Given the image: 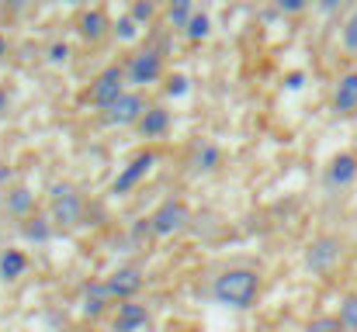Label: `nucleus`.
Returning a JSON list of instances; mask_svg holds the SVG:
<instances>
[{
    "mask_svg": "<svg viewBox=\"0 0 357 332\" xmlns=\"http://www.w3.org/2000/svg\"><path fill=\"white\" fill-rule=\"evenodd\" d=\"M167 125H170V114L160 108H149L142 118H139V132L146 135V139H153V135H163L167 132Z\"/></svg>",
    "mask_w": 357,
    "mask_h": 332,
    "instance_id": "f8f14e48",
    "label": "nucleus"
},
{
    "mask_svg": "<svg viewBox=\"0 0 357 332\" xmlns=\"http://www.w3.org/2000/svg\"><path fill=\"white\" fill-rule=\"evenodd\" d=\"M160 70H163V63H160L156 52H139V56L132 59V66H128V80H132L135 87H142V84H153V80L160 77Z\"/></svg>",
    "mask_w": 357,
    "mask_h": 332,
    "instance_id": "20e7f679",
    "label": "nucleus"
},
{
    "mask_svg": "<svg viewBox=\"0 0 357 332\" xmlns=\"http://www.w3.org/2000/svg\"><path fill=\"white\" fill-rule=\"evenodd\" d=\"M77 215H80V205H77L73 191H70V187H59V191H56V219L77 221Z\"/></svg>",
    "mask_w": 357,
    "mask_h": 332,
    "instance_id": "ddd939ff",
    "label": "nucleus"
},
{
    "mask_svg": "<svg viewBox=\"0 0 357 332\" xmlns=\"http://www.w3.org/2000/svg\"><path fill=\"white\" fill-rule=\"evenodd\" d=\"M146 319H149V312H146V305H121L119 308V322H115V332H135L139 326H146Z\"/></svg>",
    "mask_w": 357,
    "mask_h": 332,
    "instance_id": "1a4fd4ad",
    "label": "nucleus"
},
{
    "mask_svg": "<svg viewBox=\"0 0 357 332\" xmlns=\"http://www.w3.org/2000/svg\"><path fill=\"white\" fill-rule=\"evenodd\" d=\"M70 3H77V0H70Z\"/></svg>",
    "mask_w": 357,
    "mask_h": 332,
    "instance_id": "2f4dec72",
    "label": "nucleus"
},
{
    "mask_svg": "<svg viewBox=\"0 0 357 332\" xmlns=\"http://www.w3.org/2000/svg\"><path fill=\"white\" fill-rule=\"evenodd\" d=\"M195 14H191V0H170V21L181 28V24H188Z\"/></svg>",
    "mask_w": 357,
    "mask_h": 332,
    "instance_id": "2eb2a0df",
    "label": "nucleus"
},
{
    "mask_svg": "<svg viewBox=\"0 0 357 332\" xmlns=\"http://www.w3.org/2000/svg\"><path fill=\"white\" fill-rule=\"evenodd\" d=\"M121 94H125V90H121V73L119 70H105L101 80H98L94 90H91V101H94L98 108H112Z\"/></svg>",
    "mask_w": 357,
    "mask_h": 332,
    "instance_id": "7ed1b4c3",
    "label": "nucleus"
},
{
    "mask_svg": "<svg viewBox=\"0 0 357 332\" xmlns=\"http://www.w3.org/2000/svg\"><path fill=\"white\" fill-rule=\"evenodd\" d=\"M28 201H31V198H28L24 191H17V194H14V201H10V208H14V212H24V208H28Z\"/></svg>",
    "mask_w": 357,
    "mask_h": 332,
    "instance_id": "a878e982",
    "label": "nucleus"
},
{
    "mask_svg": "<svg viewBox=\"0 0 357 332\" xmlns=\"http://www.w3.org/2000/svg\"><path fill=\"white\" fill-rule=\"evenodd\" d=\"M257 291H260V280L253 270H226L212 287L215 301L229 308H250L257 301Z\"/></svg>",
    "mask_w": 357,
    "mask_h": 332,
    "instance_id": "f257e3e1",
    "label": "nucleus"
},
{
    "mask_svg": "<svg viewBox=\"0 0 357 332\" xmlns=\"http://www.w3.org/2000/svg\"><path fill=\"white\" fill-rule=\"evenodd\" d=\"M28 235H31V239H38V242H42V239H45V235H49V225H45V221H35V225H28Z\"/></svg>",
    "mask_w": 357,
    "mask_h": 332,
    "instance_id": "393cba45",
    "label": "nucleus"
},
{
    "mask_svg": "<svg viewBox=\"0 0 357 332\" xmlns=\"http://www.w3.org/2000/svg\"><path fill=\"white\" fill-rule=\"evenodd\" d=\"M132 17H135V21H149V17H153V3H149V0H139V3L132 7Z\"/></svg>",
    "mask_w": 357,
    "mask_h": 332,
    "instance_id": "4be33fe9",
    "label": "nucleus"
},
{
    "mask_svg": "<svg viewBox=\"0 0 357 332\" xmlns=\"http://www.w3.org/2000/svg\"><path fill=\"white\" fill-rule=\"evenodd\" d=\"M80 31L87 35V38H98L101 31H105V17L94 10V14H84V21H80Z\"/></svg>",
    "mask_w": 357,
    "mask_h": 332,
    "instance_id": "f3484780",
    "label": "nucleus"
},
{
    "mask_svg": "<svg viewBox=\"0 0 357 332\" xmlns=\"http://www.w3.org/2000/svg\"><path fill=\"white\" fill-rule=\"evenodd\" d=\"M135 31H139V28H135V17H121L119 21V38L132 42V38H135Z\"/></svg>",
    "mask_w": 357,
    "mask_h": 332,
    "instance_id": "412c9836",
    "label": "nucleus"
},
{
    "mask_svg": "<svg viewBox=\"0 0 357 332\" xmlns=\"http://www.w3.org/2000/svg\"><path fill=\"white\" fill-rule=\"evenodd\" d=\"M337 256H340L337 239H319V242L312 246V253H309V267H312V270H326Z\"/></svg>",
    "mask_w": 357,
    "mask_h": 332,
    "instance_id": "9d476101",
    "label": "nucleus"
},
{
    "mask_svg": "<svg viewBox=\"0 0 357 332\" xmlns=\"http://www.w3.org/2000/svg\"><path fill=\"white\" fill-rule=\"evenodd\" d=\"M340 326L347 332H357V298H347L340 305Z\"/></svg>",
    "mask_w": 357,
    "mask_h": 332,
    "instance_id": "dca6fc26",
    "label": "nucleus"
},
{
    "mask_svg": "<svg viewBox=\"0 0 357 332\" xmlns=\"http://www.w3.org/2000/svg\"><path fill=\"white\" fill-rule=\"evenodd\" d=\"M66 56H70V49H66V45H52V52H49V59H52V63H63Z\"/></svg>",
    "mask_w": 357,
    "mask_h": 332,
    "instance_id": "cd10ccee",
    "label": "nucleus"
},
{
    "mask_svg": "<svg viewBox=\"0 0 357 332\" xmlns=\"http://www.w3.org/2000/svg\"><path fill=\"white\" fill-rule=\"evenodd\" d=\"M153 166V156L146 152V156H135L128 166H125V173H121L119 180H115V194H125V191H132L142 177H146V170Z\"/></svg>",
    "mask_w": 357,
    "mask_h": 332,
    "instance_id": "423d86ee",
    "label": "nucleus"
},
{
    "mask_svg": "<svg viewBox=\"0 0 357 332\" xmlns=\"http://www.w3.org/2000/svg\"><path fill=\"white\" fill-rule=\"evenodd\" d=\"M333 104H337V111H340V114H354V111H357V73L340 77Z\"/></svg>",
    "mask_w": 357,
    "mask_h": 332,
    "instance_id": "6e6552de",
    "label": "nucleus"
},
{
    "mask_svg": "<svg viewBox=\"0 0 357 332\" xmlns=\"http://www.w3.org/2000/svg\"><path fill=\"white\" fill-rule=\"evenodd\" d=\"M344 49H351V52H357V10L351 14V21L344 24Z\"/></svg>",
    "mask_w": 357,
    "mask_h": 332,
    "instance_id": "6ab92c4d",
    "label": "nucleus"
},
{
    "mask_svg": "<svg viewBox=\"0 0 357 332\" xmlns=\"http://www.w3.org/2000/svg\"><path fill=\"white\" fill-rule=\"evenodd\" d=\"M139 287H142V277L135 270H121L108 280V294H115V298H132Z\"/></svg>",
    "mask_w": 357,
    "mask_h": 332,
    "instance_id": "9b49d317",
    "label": "nucleus"
},
{
    "mask_svg": "<svg viewBox=\"0 0 357 332\" xmlns=\"http://www.w3.org/2000/svg\"><path fill=\"white\" fill-rule=\"evenodd\" d=\"M205 35H208V17L205 14H195L188 21V38H205Z\"/></svg>",
    "mask_w": 357,
    "mask_h": 332,
    "instance_id": "a211bd4d",
    "label": "nucleus"
},
{
    "mask_svg": "<svg viewBox=\"0 0 357 332\" xmlns=\"http://www.w3.org/2000/svg\"><path fill=\"white\" fill-rule=\"evenodd\" d=\"M167 94H170V97H184V94H188V80H184V77H174V80L167 84Z\"/></svg>",
    "mask_w": 357,
    "mask_h": 332,
    "instance_id": "5701e85b",
    "label": "nucleus"
},
{
    "mask_svg": "<svg viewBox=\"0 0 357 332\" xmlns=\"http://www.w3.org/2000/svg\"><path fill=\"white\" fill-rule=\"evenodd\" d=\"M302 84H305V77H302V73H291V77L284 80V87H288V90H302Z\"/></svg>",
    "mask_w": 357,
    "mask_h": 332,
    "instance_id": "c85d7f7f",
    "label": "nucleus"
},
{
    "mask_svg": "<svg viewBox=\"0 0 357 332\" xmlns=\"http://www.w3.org/2000/svg\"><path fill=\"white\" fill-rule=\"evenodd\" d=\"M219 163V149H212V145H205L202 149V156H198V166H205V170H212Z\"/></svg>",
    "mask_w": 357,
    "mask_h": 332,
    "instance_id": "aec40b11",
    "label": "nucleus"
},
{
    "mask_svg": "<svg viewBox=\"0 0 357 332\" xmlns=\"http://www.w3.org/2000/svg\"><path fill=\"white\" fill-rule=\"evenodd\" d=\"M281 3V10H288V14H295V10H302L309 0H278Z\"/></svg>",
    "mask_w": 357,
    "mask_h": 332,
    "instance_id": "bb28decb",
    "label": "nucleus"
},
{
    "mask_svg": "<svg viewBox=\"0 0 357 332\" xmlns=\"http://www.w3.org/2000/svg\"><path fill=\"white\" fill-rule=\"evenodd\" d=\"M184 221H188V208L177 205V201H167V205L149 219V228H153L156 235H174L177 228H184Z\"/></svg>",
    "mask_w": 357,
    "mask_h": 332,
    "instance_id": "f03ea898",
    "label": "nucleus"
},
{
    "mask_svg": "<svg viewBox=\"0 0 357 332\" xmlns=\"http://www.w3.org/2000/svg\"><path fill=\"white\" fill-rule=\"evenodd\" d=\"M344 326H340V319H323V322H316L312 326V332H340Z\"/></svg>",
    "mask_w": 357,
    "mask_h": 332,
    "instance_id": "b1692460",
    "label": "nucleus"
},
{
    "mask_svg": "<svg viewBox=\"0 0 357 332\" xmlns=\"http://www.w3.org/2000/svg\"><path fill=\"white\" fill-rule=\"evenodd\" d=\"M0 52H3V38H0Z\"/></svg>",
    "mask_w": 357,
    "mask_h": 332,
    "instance_id": "7c9ffc66",
    "label": "nucleus"
},
{
    "mask_svg": "<svg viewBox=\"0 0 357 332\" xmlns=\"http://www.w3.org/2000/svg\"><path fill=\"white\" fill-rule=\"evenodd\" d=\"M142 114H146V104H142V97H139V94H121L119 101L108 108V118H112V121H119V125L139 121Z\"/></svg>",
    "mask_w": 357,
    "mask_h": 332,
    "instance_id": "39448f33",
    "label": "nucleus"
},
{
    "mask_svg": "<svg viewBox=\"0 0 357 332\" xmlns=\"http://www.w3.org/2000/svg\"><path fill=\"white\" fill-rule=\"evenodd\" d=\"M326 177H330V184H333V187H347V184L357 177V156H351V152H340V156L330 163Z\"/></svg>",
    "mask_w": 357,
    "mask_h": 332,
    "instance_id": "0eeeda50",
    "label": "nucleus"
},
{
    "mask_svg": "<svg viewBox=\"0 0 357 332\" xmlns=\"http://www.w3.org/2000/svg\"><path fill=\"white\" fill-rule=\"evenodd\" d=\"M24 267H28V260H24L17 249H7V253L0 256V274H3L7 280H10V277H21Z\"/></svg>",
    "mask_w": 357,
    "mask_h": 332,
    "instance_id": "4468645a",
    "label": "nucleus"
},
{
    "mask_svg": "<svg viewBox=\"0 0 357 332\" xmlns=\"http://www.w3.org/2000/svg\"><path fill=\"white\" fill-rule=\"evenodd\" d=\"M319 7L323 10H333V7H340V0H319Z\"/></svg>",
    "mask_w": 357,
    "mask_h": 332,
    "instance_id": "c756f323",
    "label": "nucleus"
}]
</instances>
